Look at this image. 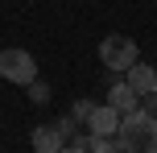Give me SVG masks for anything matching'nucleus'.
I'll use <instances>...</instances> for the list:
<instances>
[{
	"label": "nucleus",
	"mask_w": 157,
	"mask_h": 153,
	"mask_svg": "<svg viewBox=\"0 0 157 153\" xmlns=\"http://www.w3.org/2000/svg\"><path fill=\"white\" fill-rule=\"evenodd\" d=\"M116 141L124 145V153H157V116L145 112V108L120 116Z\"/></svg>",
	"instance_id": "obj_1"
},
{
	"label": "nucleus",
	"mask_w": 157,
	"mask_h": 153,
	"mask_svg": "<svg viewBox=\"0 0 157 153\" xmlns=\"http://www.w3.org/2000/svg\"><path fill=\"white\" fill-rule=\"evenodd\" d=\"M0 79L17 83V87H29V83L37 79V58H33L29 50H21V46L0 50Z\"/></svg>",
	"instance_id": "obj_2"
},
{
	"label": "nucleus",
	"mask_w": 157,
	"mask_h": 153,
	"mask_svg": "<svg viewBox=\"0 0 157 153\" xmlns=\"http://www.w3.org/2000/svg\"><path fill=\"white\" fill-rule=\"evenodd\" d=\"M99 62L108 66V71H120V75H124L132 62H141V50H136V41L124 37V33H108V37L99 41Z\"/></svg>",
	"instance_id": "obj_3"
},
{
	"label": "nucleus",
	"mask_w": 157,
	"mask_h": 153,
	"mask_svg": "<svg viewBox=\"0 0 157 153\" xmlns=\"http://www.w3.org/2000/svg\"><path fill=\"white\" fill-rule=\"evenodd\" d=\"M116 128H120V112L112 104H95L87 116V132L91 137H116Z\"/></svg>",
	"instance_id": "obj_4"
},
{
	"label": "nucleus",
	"mask_w": 157,
	"mask_h": 153,
	"mask_svg": "<svg viewBox=\"0 0 157 153\" xmlns=\"http://www.w3.org/2000/svg\"><path fill=\"white\" fill-rule=\"evenodd\" d=\"M108 104L116 108L120 116H128V112H136V108H141V95H136V91L128 87V79H120V83H112V91H108Z\"/></svg>",
	"instance_id": "obj_5"
},
{
	"label": "nucleus",
	"mask_w": 157,
	"mask_h": 153,
	"mask_svg": "<svg viewBox=\"0 0 157 153\" xmlns=\"http://www.w3.org/2000/svg\"><path fill=\"white\" fill-rule=\"evenodd\" d=\"M29 145H33V153H62V132L54 128V124H37L33 128V137H29Z\"/></svg>",
	"instance_id": "obj_6"
},
{
	"label": "nucleus",
	"mask_w": 157,
	"mask_h": 153,
	"mask_svg": "<svg viewBox=\"0 0 157 153\" xmlns=\"http://www.w3.org/2000/svg\"><path fill=\"white\" fill-rule=\"evenodd\" d=\"M124 79H128V87H132L136 95L157 91V71H153V66H145V62H132V66L124 71Z\"/></svg>",
	"instance_id": "obj_7"
},
{
	"label": "nucleus",
	"mask_w": 157,
	"mask_h": 153,
	"mask_svg": "<svg viewBox=\"0 0 157 153\" xmlns=\"http://www.w3.org/2000/svg\"><path fill=\"white\" fill-rule=\"evenodd\" d=\"M91 137V132H87ZM91 153H124V145H120L116 137H91Z\"/></svg>",
	"instance_id": "obj_8"
},
{
	"label": "nucleus",
	"mask_w": 157,
	"mask_h": 153,
	"mask_svg": "<svg viewBox=\"0 0 157 153\" xmlns=\"http://www.w3.org/2000/svg\"><path fill=\"white\" fill-rule=\"evenodd\" d=\"M25 91H29V99H33V104H50V87H46L41 79H33Z\"/></svg>",
	"instance_id": "obj_9"
},
{
	"label": "nucleus",
	"mask_w": 157,
	"mask_h": 153,
	"mask_svg": "<svg viewBox=\"0 0 157 153\" xmlns=\"http://www.w3.org/2000/svg\"><path fill=\"white\" fill-rule=\"evenodd\" d=\"M54 128L62 132V141H75V128H78V120H75V116H58V120H54Z\"/></svg>",
	"instance_id": "obj_10"
},
{
	"label": "nucleus",
	"mask_w": 157,
	"mask_h": 153,
	"mask_svg": "<svg viewBox=\"0 0 157 153\" xmlns=\"http://www.w3.org/2000/svg\"><path fill=\"white\" fill-rule=\"evenodd\" d=\"M62 153H91V137H75V141H66Z\"/></svg>",
	"instance_id": "obj_11"
},
{
	"label": "nucleus",
	"mask_w": 157,
	"mask_h": 153,
	"mask_svg": "<svg viewBox=\"0 0 157 153\" xmlns=\"http://www.w3.org/2000/svg\"><path fill=\"white\" fill-rule=\"evenodd\" d=\"M91 108H95V104H91V99H78V104L71 108V116H75V120H78V124H87V116H91Z\"/></svg>",
	"instance_id": "obj_12"
},
{
	"label": "nucleus",
	"mask_w": 157,
	"mask_h": 153,
	"mask_svg": "<svg viewBox=\"0 0 157 153\" xmlns=\"http://www.w3.org/2000/svg\"><path fill=\"white\" fill-rule=\"evenodd\" d=\"M141 108H145V112H153V116H157V91H149V95H141Z\"/></svg>",
	"instance_id": "obj_13"
}]
</instances>
